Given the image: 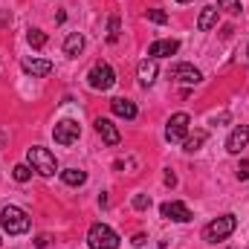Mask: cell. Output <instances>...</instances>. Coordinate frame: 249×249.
Masks as SVG:
<instances>
[{"mask_svg":"<svg viewBox=\"0 0 249 249\" xmlns=\"http://www.w3.org/2000/svg\"><path fill=\"white\" fill-rule=\"evenodd\" d=\"M0 229L6 235H23V232H29V214L18 206H3L0 209Z\"/></svg>","mask_w":249,"mask_h":249,"instance_id":"1","label":"cell"},{"mask_svg":"<svg viewBox=\"0 0 249 249\" xmlns=\"http://www.w3.org/2000/svg\"><path fill=\"white\" fill-rule=\"evenodd\" d=\"M26 162H29V168H32V171H38L41 177H53V174L58 171L55 154H50V151H47V148H41V145H32V148L26 151Z\"/></svg>","mask_w":249,"mask_h":249,"instance_id":"2","label":"cell"},{"mask_svg":"<svg viewBox=\"0 0 249 249\" xmlns=\"http://www.w3.org/2000/svg\"><path fill=\"white\" fill-rule=\"evenodd\" d=\"M235 229H238L235 214H220L217 220H212V223L203 229V241H206V244H220V241H226Z\"/></svg>","mask_w":249,"mask_h":249,"instance_id":"3","label":"cell"},{"mask_svg":"<svg viewBox=\"0 0 249 249\" xmlns=\"http://www.w3.org/2000/svg\"><path fill=\"white\" fill-rule=\"evenodd\" d=\"M87 244L90 249H119V235L107 223H93L87 232Z\"/></svg>","mask_w":249,"mask_h":249,"instance_id":"4","label":"cell"},{"mask_svg":"<svg viewBox=\"0 0 249 249\" xmlns=\"http://www.w3.org/2000/svg\"><path fill=\"white\" fill-rule=\"evenodd\" d=\"M87 84L93 87V90H110L113 84H116V72H113V67L107 61H96L90 67V72H87Z\"/></svg>","mask_w":249,"mask_h":249,"instance_id":"5","label":"cell"},{"mask_svg":"<svg viewBox=\"0 0 249 249\" xmlns=\"http://www.w3.org/2000/svg\"><path fill=\"white\" fill-rule=\"evenodd\" d=\"M188 124H191V116L188 113H174L168 124H165V139L168 142H183L188 136Z\"/></svg>","mask_w":249,"mask_h":249,"instance_id":"6","label":"cell"},{"mask_svg":"<svg viewBox=\"0 0 249 249\" xmlns=\"http://www.w3.org/2000/svg\"><path fill=\"white\" fill-rule=\"evenodd\" d=\"M78 136H81V124L72 122V119H61V122L53 127V139L58 145H72Z\"/></svg>","mask_w":249,"mask_h":249,"instance_id":"7","label":"cell"},{"mask_svg":"<svg viewBox=\"0 0 249 249\" xmlns=\"http://www.w3.org/2000/svg\"><path fill=\"white\" fill-rule=\"evenodd\" d=\"M171 75H174V81H180V84H200V81H203V72H200L194 64H177V67L171 70Z\"/></svg>","mask_w":249,"mask_h":249,"instance_id":"8","label":"cell"},{"mask_svg":"<svg viewBox=\"0 0 249 249\" xmlns=\"http://www.w3.org/2000/svg\"><path fill=\"white\" fill-rule=\"evenodd\" d=\"M247 145H249V124H238L229 133V139H226V151L229 154H241Z\"/></svg>","mask_w":249,"mask_h":249,"instance_id":"9","label":"cell"},{"mask_svg":"<svg viewBox=\"0 0 249 249\" xmlns=\"http://www.w3.org/2000/svg\"><path fill=\"white\" fill-rule=\"evenodd\" d=\"M162 217H168V220H174V223H188V220H191V212H188L186 203L171 200V203H162Z\"/></svg>","mask_w":249,"mask_h":249,"instance_id":"10","label":"cell"},{"mask_svg":"<svg viewBox=\"0 0 249 249\" xmlns=\"http://www.w3.org/2000/svg\"><path fill=\"white\" fill-rule=\"evenodd\" d=\"M180 50V44L174 41V38H165V41H154L151 47H148V55L151 58H168V55H174Z\"/></svg>","mask_w":249,"mask_h":249,"instance_id":"11","label":"cell"},{"mask_svg":"<svg viewBox=\"0 0 249 249\" xmlns=\"http://www.w3.org/2000/svg\"><path fill=\"white\" fill-rule=\"evenodd\" d=\"M96 130H99V136L105 139V145H119V127L110 122V119H96Z\"/></svg>","mask_w":249,"mask_h":249,"instance_id":"12","label":"cell"},{"mask_svg":"<svg viewBox=\"0 0 249 249\" xmlns=\"http://www.w3.org/2000/svg\"><path fill=\"white\" fill-rule=\"evenodd\" d=\"M23 72H29V75H50L53 72V61H47V58H23Z\"/></svg>","mask_w":249,"mask_h":249,"instance_id":"13","label":"cell"},{"mask_svg":"<svg viewBox=\"0 0 249 249\" xmlns=\"http://www.w3.org/2000/svg\"><path fill=\"white\" fill-rule=\"evenodd\" d=\"M157 72H160L157 58H145V61H139V84H142V87H151V84L157 81Z\"/></svg>","mask_w":249,"mask_h":249,"instance_id":"14","label":"cell"},{"mask_svg":"<svg viewBox=\"0 0 249 249\" xmlns=\"http://www.w3.org/2000/svg\"><path fill=\"white\" fill-rule=\"evenodd\" d=\"M110 110H113L119 119H136V113H139V110H136V105H133L130 99H124V96H119V99H113V102H110Z\"/></svg>","mask_w":249,"mask_h":249,"instance_id":"15","label":"cell"},{"mask_svg":"<svg viewBox=\"0 0 249 249\" xmlns=\"http://www.w3.org/2000/svg\"><path fill=\"white\" fill-rule=\"evenodd\" d=\"M217 26V9L214 6H206L203 12H200V18H197V29L200 32H209V29H214Z\"/></svg>","mask_w":249,"mask_h":249,"instance_id":"16","label":"cell"},{"mask_svg":"<svg viewBox=\"0 0 249 249\" xmlns=\"http://www.w3.org/2000/svg\"><path fill=\"white\" fill-rule=\"evenodd\" d=\"M81 50H84V35H81V32H70L67 41H64V53H67L70 58H75Z\"/></svg>","mask_w":249,"mask_h":249,"instance_id":"17","label":"cell"},{"mask_svg":"<svg viewBox=\"0 0 249 249\" xmlns=\"http://www.w3.org/2000/svg\"><path fill=\"white\" fill-rule=\"evenodd\" d=\"M206 136H209L206 130H194L191 136H186V139H183V151H188V154H194V151H200V145L206 142Z\"/></svg>","mask_w":249,"mask_h":249,"instance_id":"18","label":"cell"},{"mask_svg":"<svg viewBox=\"0 0 249 249\" xmlns=\"http://www.w3.org/2000/svg\"><path fill=\"white\" fill-rule=\"evenodd\" d=\"M61 180L67 186H84L87 183V174L81 168H67V171H61Z\"/></svg>","mask_w":249,"mask_h":249,"instance_id":"19","label":"cell"},{"mask_svg":"<svg viewBox=\"0 0 249 249\" xmlns=\"http://www.w3.org/2000/svg\"><path fill=\"white\" fill-rule=\"evenodd\" d=\"M26 41H29V47H35V50H41V47H47V32H41V29H29V35H26Z\"/></svg>","mask_w":249,"mask_h":249,"instance_id":"20","label":"cell"},{"mask_svg":"<svg viewBox=\"0 0 249 249\" xmlns=\"http://www.w3.org/2000/svg\"><path fill=\"white\" fill-rule=\"evenodd\" d=\"M145 18H148L151 23H168V15H165L162 9H148V12H145Z\"/></svg>","mask_w":249,"mask_h":249,"instance_id":"21","label":"cell"},{"mask_svg":"<svg viewBox=\"0 0 249 249\" xmlns=\"http://www.w3.org/2000/svg\"><path fill=\"white\" fill-rule=\"evenodd\" d=\"M12 177H15L18 183H26V180L32 177V168H29V165H15V171H12Z\"/></svg>","mask_w":249,"mask_h":249,"instance_id":"22","label":"cell"},{"mask_svg":"<svg viewBox=\"0 0 249 249\" xmlns=\"http://www.w3.org/2000/svg\"><path fill=\"white\" fill-rule=\"evenodd\" d=\"M217 9H226L229 15H241V0H217Z\"/></svg>","mask_w":249,"mask_h":249,"instance_id":"23","label":"cell"},{"mask_svg":"<svg viewBox=\"0 0 249 249\" xmlns=\"http://www.w3.org/2000/svg\"><path fill=\"white\" fill-rule=\"evenodd\" d=\"M107 41L110 44L119 41V18H110V23H107Z\"/></svg>","mask_w":249,"mask_h":249,"instance_id":"24","label":"cell"},{"mask_svg":"<svg viewBox=\"0 0 249 249\" xmlns=\"http://www.w3.org/2000/svg\"><path fill=\"white\" fill-rule=\"evenodd\" d=\"M133 209H136V212L151 209V197H148V194H136V197H133Z\"/></svg>","mask_w":249,"mask_h":249,"instance_id":"25","label":"cell"},{"mask_svg":"<svg viewBox=\"0 0 249 249\" xmlns=\"http://www.w3.org/2000/svg\"><path fill=\"white\" fill-rule=\"evenodd\" d=\"M249 177V162H241V168H238V180H247Z\"/></svg>","mask_w":249,"mask_h":249,"instance_id":"26","label":"cell"},{"mask_svg":"<svg viewBox=\"0 0 249 249\" xmlns=\"http://www.w3.org/2000/svg\"><path fill=\"white\" fill-rule=\"evenodd\" d=\"M47 241H50L47 235H38V241H35V247H38V249H44V247H47Z\"/></svg>","mask_w":249,"mask_h":249,"instance_id":"27","label":"cell"},{"mask_svg":"<svg viewBox=\"0 0 249 249\" xmlns=\"http://www.w3.org/2000/svg\"><path fill=\"white\" fill-rule=\"evenodd\" d=\"M165 186H177V177H174V174H171V171H168V174H165Z\"/></svg>","mask_w":249,"mask_h":249,"instance_id":"28","label":"cell"},{"mask_svg":"<svg viewBox=\"0 0 249 249\" xmlns=\"http://www.w3.org/2000/svg\"><path fill=\"white\" fill-rule=\"evenodd\" d=\"M177 3H191V0H177Z\"/></svg>","mask_w":249,"mask_h":249,"instance_id":"29","label":"cell"}]
</instances>
